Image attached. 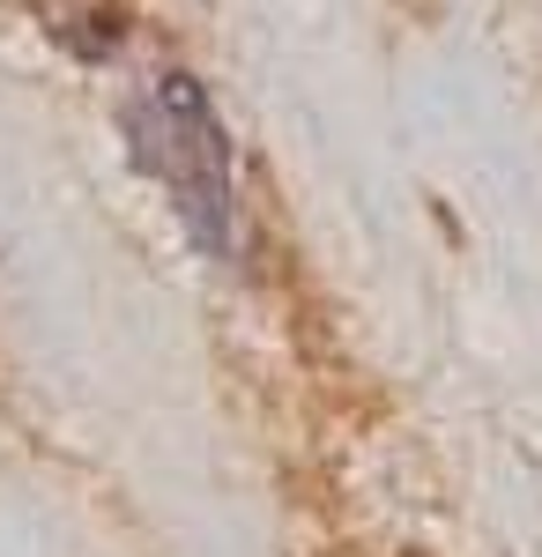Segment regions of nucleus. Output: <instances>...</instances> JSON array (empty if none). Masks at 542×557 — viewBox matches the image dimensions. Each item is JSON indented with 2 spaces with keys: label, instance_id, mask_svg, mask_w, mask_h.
Returning a JSON list of instances; mask_svg holds the SVG:
<instances>
[{
  "label": "nucleus",
  "instance_id": "1",
  "mask_svg": "<svg viewBox=\"0 0 542 557\" xmlns=\"http://www.w3.org/2000/svg\"><path fill=\"white\" fill-rule=\"evenodd\" d=\"M126 157L164 186L171 215L209 260L238 253V172H231V134L215 120L209 89L194 75H157L126 97Z\"/></svg>",
  "mask_w": 542,
  "mask_h": 557
}]
</instances>
